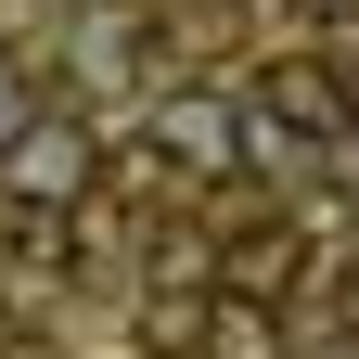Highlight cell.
I'll return each mask as SVG.
<instances>
[{
    "label": "cell",
    "mask_w": 359,
    "mask_h": 359,
    "mask_svg": "<svg viewBox=\"0 0 359 359\" xmlns=\"http://www.w3.org/2000/svg\"><path fill=\"white\" fill-rule=\"evenodd\" d=\"M244 128L257 142H295V154H334L346 142V65L334 52H269L244 77Z\"/></svg>",
    "instance_id": "obj_1"
},
{
    "label": "cell",
    "mask_w": 359,
    "mask_h": 359,
    "mask_svg": "<svg viewBox=\"0 0 359 359\" xmlns=\"http://www.w3.org/2000/svg\"><path fill=\"white\" fill-rule=\"evenodd\" d=\"M244 103H218V90H167V103H142V154L167 180H193V193H218V180L244 167Z\"/></svg>",
    "instance_id": "obj_2"
},
{
    "label": "cell",
    "mask_w": 359,
    "mask_h": 359,
    "mask_svg": "<svg viewBox=\"0 0 359 359\" xmlns=\"http://www.w3.org/2000/svg\"><path fill=\"white\" fill-rule=\"evenodd\" d=\"M90 116H13L0 128V193L13 205H90Z\"/></svg>",
    "instance_id": "obj_3"
},
{
    "label": "cell",
    "mask_w": 359,
    "mask_h": 359,
    "mask_svg": "<svg viewBox=\"0 0 359 359\" xmlns=\"http://www.w3.org/2000/svg\"><path fill=\"white\" fill-rule=\"evenodd\" d=\"M295 231H283V218H269V231H244V244H218V295H257V308H283L295 295Z\"/></svg>",
    "instance_id": "obj_4"
},
{
    "label": "cell",
    "mask_w": 359,
    "mask_h": 359,
    "mask_svg": "<svg viewBox=\"0 0 359 359\" xmlns=\"http://www.w3.org/2000/svg\"><path fill=\"white\" fill-rule=\"evenodd\" d=\"M205 359H283V321H269L257 295H231V308H205Z\"/></svg>",
    "instance_id": "obj_5"
},
{
    "label": "cell",
    "mask_w": 359,
    "mask_h": 359,
    "mask_svg": "<svg viewBox=\"0 0 359 359\" xmlns=\"http://www.w3.org/2000/svg\"><path fill=\"white\" fill-rule=\"evenodd\" d=\"M142 346L154 359H193L205 346V295H142Z\"/></svg>",
    "instance_id": "obj_6"
},
{
    "label": "cell",
    "mask_w": 359,
    "mask_h": 359,
    "mask_svg": "<svg viewBox=\"0 0 359 359\" xmlns=\"http://www.w3.org/2000/svg\"><path fill=\"white\" fill-rule=\"evenodd\" d=\"M0 128H13V52H0Z\"/></svg>",
    "instance_id": "obj_7"
},
{
    "label": "cell",
    "mask_w": 359,
    "mask_h": 359,
    "mask_svg": "<svg viewBox=\"0 0 359 359\" xmlns=\"http://www.w3.org/2000/svg\"><path fill=\"white\" fill-rule=\"evenodd\" d=\"M346 334H359V257H346Z\"/></svg>",
    "instance_id": "obj_8"
},
{
    "label": "cell",
    "mask_w": 359,
    "mask_h": 359,
    "mask_svg": "<svg viewBox=\"0 0 359 359\" xmlns=\"http://www.w3.org/2000/svg\"><path fill=\"white\" fill-rule=\"evenodd\" d=\"M321 359H359V334H346V346H321Z\"/></svg>",
    "instance_id": "obj_9"
},
{
    "label": "cell",
    "mask_w": 359,
    "mask_h": 359,
    "mask_svg": "<svg viewBox=\"0 0 359 359\" xmlns=\"http://www.w3.org/2000/svg\"><path fill=\"white\" fill-rule=\"evenodd\" d=\"M0 346H13V321H0Z\"/></svg>",
    "instance_id": "obj_10"
}]
</instances>
